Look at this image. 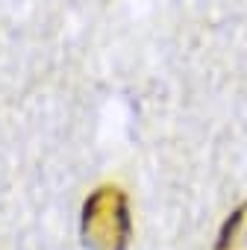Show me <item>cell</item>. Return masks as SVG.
Masks as SVG:
<instances>
[{
  "label": "cell",
  "mask_w": 247,
  "mask_h": 250,
  "mask_svg": "<svg viewBox=\"0 0 247 250\" xmlns=\"http://www.w3.org/2000/svg\"><path fill=\"white\" fill-rule=\"evenodd\" d=\"M215 250H247V203L235 206L224 221Z\"/></svg>",
  "instance_id": "cell-2"
},
{
  "label": "cell",
  "mask_w": 247,
  "mask_h": 250,
  "mask_svg": "<svg viewBox=\"0 0 247 250\" xmlns=\"http://www.w3.org/2000/svg\"><path fill=\"white\" fill-rule=\"evenodd\" d=\"M130 206L118 186L94 188L80 212V241L85 250H127L130 244Z\"/></svg>",
  "instance_id": "cell-1"
}]
</instances>
